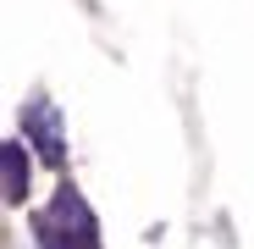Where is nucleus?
Listing matches in <instances>:
<instances>
[{
    "mask_svg": "<svg viewBox=\"0 0 254 249\" xmlns=\"http://www.w3.org/2000/svg\"><path fill=\"white\" fill-rule=\"evenodd\" d=\"M28 199V161H22V144H6V205H22Z\"/></svg>",
    "mask_w": 254,
    "mask_h": 249,
    "instance_id": "obj_3",
    "label": "nucleus"
},
{
    "mask_svg": "<svg viewBox=\"0 0 254 249\" xmlns=\"http://www.w3.org/2000/svg\"><path fill=\"white\" fill-rule=\"evenodd\" d=\"M28 139L39 144L45 161H61V155H66V144H61V111H56L45 94L28 100Z\"/></svg>",
    "mask_w": 254,
    "mask_h": 249,
    "instance_id": "obj_2",
    "label": "nucleus"
},
{
    "mask_svg": "<svg viewBox=\"0 0 254 249\" xmlns=\"http://www.w3.org/2000/svg\"><path fill=\"white\" fill-rule=\"evenodd\" d=\"M45 249H100V238H94V216H89V205H83L72 188H61L56 205H50Z\"/></svg>",
    "mask_w": 254,
    "mask_h": 249,
    "instance_id": "obj_1",
    "label": "nucleus"
}]
</instances>
